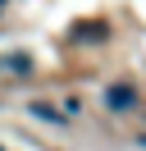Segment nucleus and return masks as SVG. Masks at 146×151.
Listing matches in <instances>:
<instances>
[{
    "instance_id": "4",
    "label": "nucleus",
    "mask_w": 146,
    "mask_h": 151,
    "mask_svg": "<svg viewBox=\"0 0 146 151\" xmlns=\"http://www.w3.org/2000/svg\"><path fill=\"white\" fill-rule=\"evenodd\" d=\"M0 9H5V0H0Z\"/></svg>"
},
{
    "instance_id": "1",
    "label": "nucleus",
    "mask_w": 146,
    "mask_h": 151,
    "mask_svg": "<svg viewBox=\"0 0 146 151\" xmlns=\"http://www.w3.org/2000/svg\"><path fill=\"white\" fill-rule=\"evenodd\" d=\"M105 105H110L114 114H123V110H132V105H137V92H132V87H123V83H114V87L105 92Z\"/></svg>"
},
{
    "instance_id": "2",
    "label": "nucleus",
    "mask_w": 146,
    "mask_h": 151,
    "mask_svg": "<svg viewBox=\"0 0 146 151\" xmlns=\"http://www.w3.org/2000/svg\"><path fill=\"white\" fill-rule=\"evenodd\" d=\"M27 110H32V114H36V119H50V124H59V114H55V110H50V105H41V101H32V105H27Z\"/></svg>"
},
{
    "instance_id": "3",
    "label": "nucleus",
    "mask_w": 146,
    "mask_h": 151,
    "mask_svg": "<svg viewBox=\"0 0 146 151\" xmlns=\"http://www.w3.org/2000/svg\"><path fill=\"white\" fill-rule=\"evenodd\" d=\"M137 142H142V147H146V137H137Z\"/></svg>"
}]
</instances>
